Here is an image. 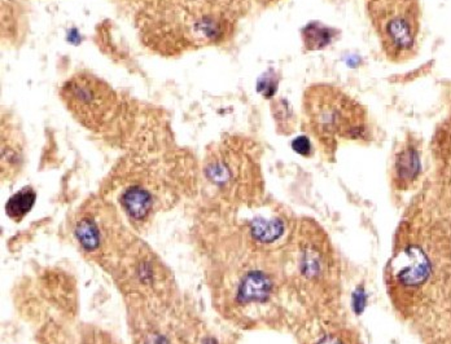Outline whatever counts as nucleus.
Returning <instances> with one entry per match:
<instances>
[{
  "label": "nucleus",
  "mask_w": 451,
  "mask_h": 344,
  "mask_svg": "<svg viewBox=\"0 0 451 344\" xmlns=\"http://www.w3.org/2000/svg\"><path fill=\"white\" fill-rule=\"evenodd\" d=\"M140 42L162 57L222 47L232 42L240 17L207 0H135Z\"/></svg>",
  "instance_id": "nucleus-1"
},
{
  "label": "nucleus",
  "mask_w": 451,
  "mask_h": 344,
  "mask_svg": "<svg viewBox=\"0 0 451 344\" xmlns=\"http://www.w3.org/2000/svg\"><path fill=\"white\" fill-rule=\"evenodd\" d=\"M302 127L329 158L341 143H368L372 122L367 107L331 83H313L302 95Z\"/></svg>",
  "instance_id": "nucleus-2"
},
{
  "label": "nucleus",
  "mask_w": 451,
  "mask_h": 344,
  "mask_svg": "<svg viewBox=\"0 0 451 344\" xmlns=\"http://www.w3.org/2000/svg\"><path fill=\"white\" fill-rule=\"evenodd\" d=\"M62 104L84 129L109 135L118 129L134 127L138 115L112 85L91 71H76L59 91Z\"/></svg>",
  "instance_id": "nucleus-3"
},
{
  "label": "nucleus",
  "mask_w": 451,
  "mask_h": 344,
  "mask_svg": "<svg viewBox=\"0 0 451 344\" xmlns=\"http://www.w3.org/2000/svg\"><path fill=\"white\" fill-rule=\"evenodd\" d=\"M365 4L384 56L390 62L413 59L421 30L419 1L365 0Z\"/></svg>",
  "instance_id": "nucleus-4"
},
{
  "label": "nucleus",
  "mask_w": 451,
  "mask_h": 344,
  "mask_svg": "<svg viewBox=\"0 0 451 344\" xmlns=\"http://www.w3.org/2000/svg\"><path fill=\"white\" fill-rule=\"evenodd\" d=\"M1 132V169L3 175L11 176L16 174L23 166L25 155V136L21 123L11 112L1 113L0 121Z\"/></svg>",
  "instance_id": "nucleus-5"
},
{
  "label": "nucleus",
  "mask_w": 451,
  "mask_h": 344,
  "mask_svg": "<svg viewBox=\"0 0 451 344\" xmlns=\"http://www.w3.org/2000/svg\"><path fill=\"white\" fill-rule=\"evenodd\" d=\"M421 172V143L411 134L399 143L393 158V182L398 189H407Z\"/></svg>",
  "instance_id": "nucleus-6"
},
{
  "label": "nucleus",
  "mask_w": 451,
  "mask_h": 344,
  "mask_svg": "<svg viewBox=\"0 0 451 344\" xmlns=\"http://www.w3.org/2000/svg\"><path fill=\"white\" fill-rule=\"evenodd\" d=\"M299 37L302 51L305 54H314L333 46L343 37V31L335 26H329L327 23L314 20L301 28Z\"/></svg>",
  "instance_id": "nucleus-7"
},
{
  "label": "nucleus",
  "mask_w": 451,
  "mask_h": 344,
  "mask_svg": "<svg viewBox=\"0 0 451 344\" xmlns=\"http://www.w3.org/2000/svg\"><path fill=\"white\" fill-rule=\"evenodd\" d=\"M121 202L130 216L140 220L146 218L152 208V194L142 185H131L123 191Z\"/></svg>",
  "instance_id": "nucleus-8"
},
{
  "label": "nucleus",
  "mask_w": 451,
  "mask_h": 344,
  "mask_svg": "<svg viewBox=\"0 0 451 344\" xmlns=\"http://www.w3.org/2000/svg\"><path fill=\"white\" fill-rule=\"evenodd\" d=\"M270 110L280 135H292L299 126V117L291 102L284 97L270 100Z\"/></svg>",
  "instance_id": "nucleus-9"
},
{
  "label": "nucleus",
  "mask_w": 451,
  "mask_h": 344,
  "mask_svg": "<svg viewBox=\"0 0 451 344\" xmlns=\"http://www.w3.org/2000/svg\"><path fill=\"white\" fill-rule=\"evenodd\" d=\"M37 194L35 191L29 188H23L18 193H16L15 196H12L6 205V210L9 218L20 220L25 215L28 214L31 210V207L35 203Z\"/></svg>",
  "instance_id": "nucleus-10"
},
{
  "label": "nucleus",
  "mask_w": 451,
  "mask_h": 344,
  "mask_svg": "<svg viewBox=\"0 0 451 344\" xmlns=\"http://www.w3.org/2000/svg\"><path fill=\"white\" fill-rule=\"evenodd\" d=\"M280 83V73L278 70L270 69L265 71L257 81V92L263 99H275L276 92Z\"/></svg>",
  "instance_id": "nucleus-11"
},
{
  "label": "nucleus",
  "mask_w": 451,
  "mask_h": 344,
  "mask_svg": "<svg viewBox=\"0 0 451 344\" xmlns=\"http://www.w3.org/2000/svg\"><path fill=\"white\" fill-rule=\"evenodd\" d=\"M76 236H78L79 242L87 250H93L99 245V232H98L96 225L90 220H84L79 224L78 230H76Z\"/></svg>",
  "instance_id": "nucleus-12"
},
{
  "label": "nucleus",
  "mask_w": 451,
  "mask_h": 344,
  "mask_svg": "<svg viewBox=\"0 0 451 344\" xmlns=\"http://www.w3.org/2000/svg\"><path fill=\"white\" fill-rule=\"evenodd\" d=\"M293 149L295 152L304 155V157H309L313 154V144L310 141V138L307 136H299L293 141Z\"/></svg>",
  "instance_id": "nucleus-13"
},
{
  "label": "nucleus",
  "mask_w": 451,
  "mask_h": 344,
  "mask_svg": "<svg viewBox=\"0 0 451 344\" xmlns=\"http://www.w3.org/2000/svg\"><path fill=\"white\" fill-rule=\"evenodd\" d=\"M253 4H257L261 8L275 7L276 4H279L283 0H252Z\"/></svg>",
  "instance_id": "nucleus-14"
}]
</instances>
